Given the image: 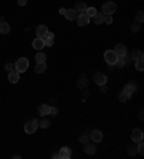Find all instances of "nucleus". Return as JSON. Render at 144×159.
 Instances as JSON below:
<instances>
[{
  "instance_id": "nucleus-30",
  "label": "nucleus",
  "mask_w": 144,
  "mask_h": 159,
  "mask_svg": "<svg viewBox=\"0 0 144 159\" xmlns=\"http://www.w3.org/2000/svg\"><path fill=\"white\" fill-rule=\"evenodd\" d=\"M140 26H141V24H140L138 22H134L133 26H131V30H133V32H137V30H140Z\"/></svg>"
},
{
  "instance_id": "nucleus-37",
  "label": "nucleus",
  "mask_w": 144,
  "mask_h": 159,
  "mask_svg": "<svg viewBox=\"0 0 144 159\" xmlns=\"http://www.w3.org/2000/svg\"><path fill=\"white\" fill-rule=\"evenodd\" d=\"M79 140H81L82 143H86V140H88V138H86V136L84 135V136H81V139H79Z\"/></svg>"
},
{
  "instance_id": "nucleus-24",
  "label": "nucleus",
  "mask_w": 144,
  "mask_h": 159,
  "mask_svg": "<svg viewBox=\"0 0 144 159\" xmlns=\"http://www.w3.org/2000/svg\"><path fill=\"white\" fill-rule=\"evenodd\" d=\"M131 98V93H128L127 90H123L120 93V100L121 102H125V100H128V99Z\"/></svg>"
},
{
  "instance_id": "nucleus-35",
  "label": "nucleus",
  "mask_w": 144,
  "mask_h": 159,
  "mask_svg": "<svg viewBox=\"0 0 144 159\" xmlns=\"http://www.w3.org/2000/svg\"><path fill=\"white\" fill-rule=\"evenodd\" d=\"M58 113V109L56 108H51V110H49V115H56Z\"/></svg>"
},
{
  "instance_id": "nucleus-14",
  "label": "nucleus",
  "mask_w": 144,
  "mask_h": 159,
  "mask_svg": "<svg viewBox=\"0 0 144 159\" xmlns=\"http://www.w3.org/2000/svg\"><path fill=\"white\" fill-rule=\"evenodd\" d=\"M32 45H33V47L36 50H40V49H43V46H45V40H43L42 38H36Z\"/></svg>"
},
{
  "instance_id": "nucleus-11",
  "label": "nucleus",
  "mask_w": 144,
  "mask_h": 159,
  "mask_svg": "<svg viewBox=\"0 0 144 159\" xmlns=\"http://www.w3.org/2000/svg\"><path fill=\"white\" fill-rule=\"evenodd\" d=\"M114 52H115V55H117V56H125V55H127V47L120 43V45H117V46H115Z\"/></svg>"
},
{
  "instance_id": "nucleus-17",
  "label": "nucleus",
  "mask_w": 144,
  "mask_h": 159,
  "mask_svg": "<svg viewBox=\"0 0 144 159\" xmlns=\"http://www.w3.org/2000/svg\"><path fill=\"white\" fill-rule=\"evenodd\" d=\"M53 38H55V34L51 32H48V34H46V38L43 39L45 40V46H53Z\"/></svg>"
},
{
  "instance_id": "nucleus-39",
  "label": "nucleus",
  "mask_w": 144,
  "mask_h": 159,
  "mask_svg": "<svg viewBox=\"0 0 144 159\" xmlns=\"http://www.w3.org/2000/svg\"><path fill=\"white\" fill-rule=\"evenodd\" d=\"M59 12H61V14H65V12H66V10H65V9H63V7H62V9L59 10Z\"/></svg>"
},
{
  "instance_id": "nucleus-5",
  "label": "nucleus",
  "mask_w": 144,
  "mask_h": 159,
  "mask_svg": "<svg viewBox=\"0 0 144 159\" xmlns=\"http://www.w3.org/2000/svg\"><path fill=\"white\" fill-rule=\"evenodd\" d=\"M94 80H95V83L97 85H100V86H104V85L107 83V76L104 75V73H95L94 75Z\"/></svg>"
},
{
  "instance_id": "nucleus-15",
  "label": "nucleus",
  "mask_w": 144,
  "mask_h": 159,
  "mask_svg": "<svg viewBox=\"0 0 144 159\" xmlns=\"http://www.w3.org/2000/svg\"><path fill=\"white\" fill-rule=\"evenodd\" d=\"M91 19H92V22H94L95 24L104 23V13H98V12H97V13L94 14V16H92Z\"/></svg>"
},
{
  "instance_id": "nucleus-2",
  "label": "nucleus",
  "mask_w": 144,
  "mask_h": 159,
  "mask_svg": "<svg viewBox=\"0 0 144 159\" xmlns=\"http://www.w3.org/2000/svg\"><path fill=\"white\" fill-rule=\"evenodd\" d=\"M38 128H39L38 121H36V119H32V121L26 122V125H25V132H26V133H35Z\"/></svg>"
},
{
  "instance_id": "nucleus-12",
  "label": "nucleus",
  "mask_w": 144,
  "mask_h": 159,
  "mask_svg": "<svg viewBox=\"0 0 144 159\" xmlns=\"http://www.w3.org/2000/svg\"><path fill=\"white\" fill-rule=\"evenodd\" d=\"M71 149L68 148V146H63L62 149L59 150V158L61 159H69L71 158Z\"/></svg>"
},
{
  "instance_id": "nucleus-23",
  "label": "nucleus",
  "mask_w": 144,
  "mask_h": 159,
  "mask_svg": "<svg viewBox=\"0 0 144 159\" xmlns=\"http://www.w3.org/2000/svg\"><path fill=\"white\" fill-rule=\"evenodd\" d=\"M95 146L94 145H85L84 146V150H85V154H89V155H94L95 154Z\"/></svg>"
},
{
  "instance_id": "nucleus-10",
  "label": "nucleus",
  "mask_w": 144,
  "mask_h": 159,
  "mask_svg": "<svg viewBox=\"0 0 144 159\" xmlns=\"http://www.w3.org/2000/svg\"><path fill=\"white\" fill-rule=\"evenodd\" d=\"M7 79H9L10 83H17L19 82V72H16V70H10L9 72V76H7Z\"/></svg>"
},
{
  "instance_id": "nucleus-16",
  "label": "nucleus",
  "mask_w": 144,
  "mask_h": 159,
  "mask_svg": "<svg viewBox=\"0 0 144 159\" xmlns=\"http://www.w3.org/2000/svg\"><path fill=\"white\" fill-rule=\"evenodd\" d=\"M49 110H51V106H49V105H42V106H39V109H38L39 115H40L42 117L49 115Z\"/></svg>"
},
{
  "instance_id": "nucleus-1",
  "label": "nucleus",
  "mask_w": 144,
  "mask_h": 159,
  "mask_svg": "<svg viewBox=\"0 0 144 159\" xmlns=\"http://www.w3.org/2000/svg\"><path fill=\"white\" fill-rule=\"evenodd\" d=\"M28 67H29V60L26 59V57H20V59H17L16 63H14V70H16V72H19V73L26 72Z\"/></svg>"
},
{
  "instance_id": "nucleus-21",
  "label": "nucleus",
  "mask_w": 144,
  "mask_h": 159,
  "mask_svg": "<svg viewBox=\"0 0 144 159\" xmlns=\"http://www.w3.org/2000/svg\"><path fill=\"white\" fill-rule=\"evenodd\" d=\"M124 57H125V56H118V57H117V60H115L114 66H117V67H124V65L127 63Z\"/></svg>"
},
{
  "instance_id": "nucleus-34",
  "label": "nucleus",
  "mask_w": 144,
  "mask_h": 159,
  "mask_svg": "<svg viewBox=\"0 0 144 159\" xmlns=\"http://www.w3.org/2000/svg\"><path fill=\"white\" fill-rule=\"evenodd\" d=\"M5 69L7 70V72H10V70L14 69V65H12V63H6V65H5Z\"/></svg>"
},
{
  "instance_id": "nucleus-8",
  "label": "nucleus",
  "mask_w": 144,
  "mask_h": 159,
  "mask_svg": "<svg viewBox=\"0 0 144 159\" xmlns=\"http://www.w3.org/2000/svg\"><path fill=\"white\" fill-rule=\"evenodd\" d=\"M131 139L134 140V142H141L143 140V131L141 129H134L133 131V133H131Z\"/></svg>"
},
{
  "instance_id": "nucleus-27",
  "label": "nucleus",
  "mask_w": 144,
  "mask_h": 159,
  "mask_svg": "<svg viewBox=\"0 0 144 159\" xmlns=\"http://www.w3.org/2000/svg\"><path fill=\"white\" fill-rule=\"evenodd\" d=\"M95 13H97V9H95V7H88V9H86V12H85V14L88 16V17H89V19H91V17H92V16H94Z\"/></svg>"
},
{
  "instance_id": "nucleus-28",
  "label": "nucleus",
  "mask_w": 144,
  "mask_h": 159,
  "mask_svg": "<svg viewBox=\"0 0 144 159\" xmlns=\"http://www.w3.org/2000/svg\"><path fill=\"white\" fill-rule=\"evenodd\" d=\"M104 23L112 24V14H104Z\"/></svg>"
},
{
  "instance_id": "nucleus-19",
  "label": "nucleus",
  "mask_w": 144,
  "mask_h": 159,
  "mask_svg": "<svg viewBox=\"0 0 144 159\" xmlns=\"http://www.w3.org/2000/svg\"><path fill=\"white\" fill-rule=\"evenodd\" d=\"M9 32H10V24L6 23V22H2L0 23V33L2 34H7Z\"/></svg>"
},
{
  "instance_id": "nucleus-6",
  "label": "nucleus",
  "mask_w": 144,
  "mask_h": 159,
  "mask_svg": "<svg viewBox=\"0 0 144 159\" xmlns=\"http://www.w3.org/2000/svg\"><path fill=\"white\" fill-rule=\"evenodd\" d=\"M48 27L45 26V24H40V26H38L36 27V34H38V38H42V39H45L46 38V34H48Z\"/></svg>"
},
{
  "instance_id": "nucleus-25",
  "label": "nucleus",
  "mask_w": 144,
  "mask_h": 159,
  "mask_svg": "<svg viewBox=\"0 0 144 159\" xmlns=\"http://www.w3.org/2000/svg\"><path fill=\"white\" fill-rule=\"evenodd\" d=\"M135 69L138 70V72H143V70H144V62H143V59H137V60H135Z\"/></svg>"
},
{
  "instance_id": "nucleus-26",
  "label": "nucleus",
  "mask_w": 144,
  "mask_h": 159,
  "mask_svg": "<svg viewBox=\"0 0 144 159\" xmlns=\"http://www.w3.org/2000/svg\"><path fill=\"white\" fill-rule=\"evenodd\" d=\"M35 57H36V62H38V63L46 60V55H45V53H42V52H39V53H38V55H36Z\"/></svg>"
},
{
  "instance_id": "nucleus-33",
  "label": "nucleus",
  "mask_w": 144,
  "mask_h": 159,
  "mask_svg": "<svg viewBox=\"0 0 144 159\" xmlns=\"http://www.w3.org/2000/svg\"><path fill=\"white\" fill-rule=\"evenodd\" d=\"M135 22H138V23H143V12H138V14H137V19H135Z\"/></svg>"
},
{
  "instance_id": "nucleus-18",
  "label": "nucleus",
  "mask_w": 144,
  "mask_h": 159,
  "mask_svg": "<svg viewBox=\"0 0 144 159\" xmlns=\"http://www.w3.org/2000/svg\"><path fill=\"white\" fill-rule=\"evenodd\" d=\"M135 89H137V85L134 83V82H130V83H127L124 86V90H127V92H128V93H134L135 92Z\"/></svg>"
},
{
  "instance_id": "nucleus-31",
  "label": "nucleus",
  "mask_w": 144,
  "mask_h": 159,
  "mask_svg": "<svg viewBox=\"0 0 144 159\" xmlns=\"http://www.w3.org/2000/svg\"><path fill=\"white\" fill-rule=\"evenodd\" d=\"M137 59H143V52L141 50H137V53H134V60Z\"/></svg>"
},
{
  "instance_id": "nucleus-13",
  "label": "nucleus",
  "mask_w": 144,
  "mask_h": 159,
  "mask_svg": "<svg viewBox=\"0 0 144 159\" xmlns=\"http://www.w3.org/2000/svg\"><path fill=\"white\" fill-rule=\"evenodd\" d=\"M91 139L94 140V142H101V140H102V132L98 131V129L92 131L91 132Z\"/></svg>"
},
{
  "instance_id": "nucleus-3",
  "label": "nucleus",
  "mask_w": 144,
  "mask_h": 159,
  "mask_svg": "<svg viewBox=\"0 0 144 159\" xmlns=\"http://www.w3.org/2000/svg\"><path fill=\"white\" fill-rule=\"evenodd\" d=\"M117 55H115V52L114 50H107L105 53H104V59H105V62L108 63L110 66H114L115 60H117Z\"/></svg>"
},
{
  "instance_id": "nucleus-22",
  "label": "nucleus",
  "mask_w": 144,
  "mask_h": 159,
  "mask_svg": "<svg viewBox=\"0 0 144 159\" xmlns=\"http://www.w3.org/2000/svg\"><path fill=\"white\" fill-rule=\"evenodd\" d=\"M35 70H36L38 73H43V72L46 70V63H45V62H40V63H38V65H36V67H35Z\"/></svg>"
},
{
  "instance_id": "nucleus-4",
  "label": "nucleus",
  "mask_w": 144,
  "mask_h": 159,
  "mask_svg": "<svg viewBox=\"0 0 144 159\" xmlns=\"http://www.w3.org/2000/svg\"><path fill=\"white\" fill-rule=\"evenodd\" d=\"M115 10H117V5H115L114 2H107L102 6V13L104 14H112Z\"/></svg>"
},
{
  "instance_id": "nucleus-29",
  "label": "nucleus",
  "mask_w": 144,
  "mask_h": 159,
  "mask_svg": "<svg viewBox=\"0 0 144 159\" xmlns=\"http://www.w3.org/2000/svg\"><path fill=\"white\" fill-rule=\"evenodd\" d=\"M38 123H39V126H40V128H48L49 125H51L48 119H42V121H40V122H38Z\"/></svg>"
},
{
  "instance_id": "nucleus-36",
  "label": "nucleus",
  "mask_w": 144,
  "mask_h": 159,
  "mask_svg": "<svg viewBox=\"0 0 144 159\" xmlns=\"http://www.w3.org/2000/svg\"><path fill=\"white\" fill-rule=\"evenodd\" d=\"M26 3H28V0H17V5L19 6H25Z\"/></svg>"
},
{
  "instance_id": "nucleus-32",
  "label": "nucleus",
  "mask_w": 144,
  "mask_h": 159,
  "mask_svg": "<svg viewBox=\"0 0 144 159\" xmlns=\"http://www.w3.org/2000/svg\"><path fill=\"white\" fill-rule=\"evenodd\" d=\"M138 154L143 155L144 154V145H143V140L141 142H138Z\"/></svg>"
},
{
  "instance_id": "nucleus-20",
  "label": "nucleus",
  "mask_w": 144,
  "mask_h": 159,
  "mask_svg": "<svg viewBox=\"0 0 144 159\" xmlns=\"http://www.w3.org/2000/svg\"><path fill=\"white\" fill-rule=\"evenodd\" d=\"M86 9H88V6H86L84 2H79V3H77V7H75V10H77L78 13H85Z\"/></svg>"
},
{
  "instance_id": "nucleus-38",
  "label": "nucleus",
  "mask_w": 144,
  "mask_h": 159,
  "mask_svg": "<svg viewBox=\"0 0 144 159\" xmlns=\"http://www.w3.org/2000/svg\"><path fill=\"white\" fill-rule=\"evenodd\" d=\"M52 158H55V159L59 158V154H56V152H55V154H52Z\"/></svg>"
},
{
  "instance_id": "nucleus-7",
  "label": "nucleus",
  "mask_w": 144,
  "mask_h": 159,
  "mask_svg": "<svg viewBox=\"0 0 144 159\" xmlns=\"http://www.w3.org/2000/svg\"><path fill=\"white\" fill-rule=\"evenodd\" d=\"M77 20H78V26H86V24L89 23V17H88L85 13H79V14H78Z\"/></svg>"
},
{
  "instance_id": "nucleus-9",
  "label": "nucleus",
  "mask_w": 144,
  "mask_h": 159,
  "mask_svg": "<svg viewBox=\"0 0 144 159\" xmlns=\"http://www.w3.org/2000/svg\"><path fill=\"white\" fill-rule=\"evenodd\" d=\"M78 14H79V13H78L75 9H68L66 12H65V14H63V16H65L68 20H77Z\"/></svg>"
}]
</instances>
